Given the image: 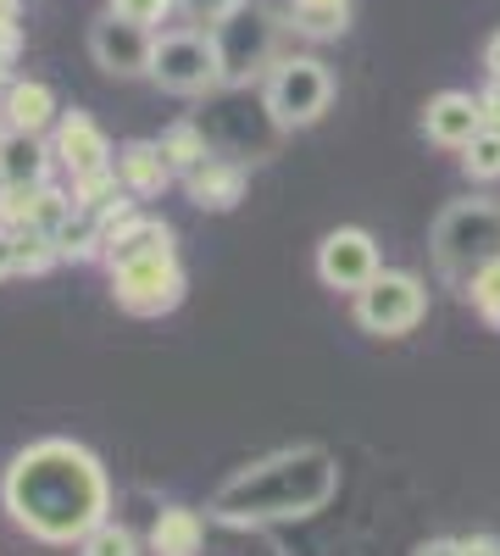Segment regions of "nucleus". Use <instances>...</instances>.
<instances>
[{
  "label": "nucleus",
  "instance_id": "obj_20",
  "mask_svg": "<svg viewBox=\"0 0 500 556\" xmlns=\"http://www.w3.org/2000/svg\"><path fill=\"white\" fill-rule=\"evenodd\" d=\"M12 251H17V273H51L62 256H56V235L39 223H23L12 228Z\"/></svg>",
  "mask_w": 500,
  "mask_h": 556
},
{
  "label": "nucleus",
  "instance_id": "obj_32",
  "mask_svg": "<svg viewBox=\"0 0 500 556\" xmlns=\"http://www.w3.org/2000/svg\"><path fill=\"white\" fill-rule=\"evenodd\" d=\"M17 273V251H12V228L0 223V278H12Z\"/></svg>",
  "mask_w": 500,
  "mask_h": 556
},
{
  "label": "nucleus",
  "instance_id": "obj_29",
  "mask_svg": "<svg viewBox=\"0 0 500 556\" xmlns=\"http://www.w3.org/2000/svg\"><path fill=\"white\" fill-rule=\"evenodd\" d=\"M178 7H184V17L190 23H201V28H217L222 17H229L240 0H178Z\"/></svg>",
  "mask_w": 500,
  "mask_h": 556
},
{
  "label": "nucleus",
  "instance_id": "obj_21",
  "mask_svg": "<svg viewBox=\"0 0 500 556\" xmlns=\"http://www.w3.org/2000/svg\"><path fill=\"white\" fill-rule=\"evenodd\" d=\"M156 146H162V156L172 162V173H178V178H184V173H195V167L211 156V151H206V134H201L195 123H172V128L156 139Z\"/></svg>",
  "mask_w": 500,
  "mask_h": 556
},
{
  "label": "nucleus",
  "instance_id": "obj_35",
  "mask_svg": "<svg viewBox=\"0 0 500 556\" xmlns=\"http://www.w3.org/2000/svg\"><path fill=\"white\" fill-rule=\"evenodd\" d=\"M484 73L500 84V34H489V45H484Z\"/></svg>",
  "mask_w": 500,
  "mask_h": 556
},
{
  "label": "nucleus",
  "instance_id": "obj_15",
  "mask_svg": "<svg viewBox=\"0 0 500 556\" xmlns=\"http://www.w3.org/2000/svg\"><path fill=\"white\" fill-rule=\"evenodd\" d=\"M184 190L201 212H234L245 201V167L222 162V156H206L195 173H184Z\"/></svg>",
  "mask_w": 500,
  "mask_h": 556
},
{
  "label": "nucleus",
  "instance_id": "obj_33",
  "mask_svg": "<svg viewBox=\"0 0 500 556\" xmlns=\"http://www.w3.org/2000/svg\"><path fill=\"white\" fill-rule=\"evenodd\" d=\"M478 106H484V123H495V128H500V84H495V78H489V89L478 96Z\"/></svg>",
  "mask_w": 500,
  "mask_h": 556
},
{
  "label": "nucleus",
  "instance_id": "obj_34",
  "mask_svg": "<svg viewBox=\"0 0 500 556\" xmlns=\"http://www.w3.org/2000/svg\"><path fill=\"white\" fill-rule=\"evenodd\" d=\"M412 556H462V545L457 540H423Z\"/></svg>",
  "mask_w": 500,
  "mask_h": 556
},
{
  "label": "nucleus",
  "instance_id": "obj_27",
  "mask_svg": "<svg viewBox=\"0 0 500 556\" xmlns=\"http://www.w3.org/2000/svg\"><path fill=\"white\" fill-rule=\"evenodd\" d=\"M73 212H78V206H73V195L51 190V184H39V201H34V223H39V228H51V235H56V228H62Z\"/></svg>",
  "mask_w": 500,
  "mask_h": 556
},
{
  "label": "nucleus",
  "instance_id": "obj_2",
  "mask_svg": "<svg viewBox=\"0 0 500 556\" xmlns=\"http://www.w3.org/2000/svg\"><path fill=\"white\" fill-rule=\"evenodd\" d=\"M334 495H339V462L323 445H290L240 468L211 495V513L222 523H284L323 513Z\"/></svg>",
  "mask_w": 500,
  "mask_h": 556
},
{
  "label": "nucleus",
  "instance_id": "obj_10",
  "mask_svg": "<svg viewBox=\"0 0 500 556\" xmlns=\"http://www.w3.org/2000/svg\"><path fill=\"white\" fill-rule=\"evenodd\" d=\"M151 28L145 23H128L117 12H106L95 28H89V51H95V62L112 73V78H140L151 73Z\"/></svg>",
  "mask_w": 500,
  "mask_h": 556
},
{
  "label": "nucleus",
  "instance_id": "obj_9",
  "mask_svg": "<svg viewBox=\"0 0 500 556\" xmlns=\"http://www.w3.org/2000/svg\"><path fill=\"white\" fill-rule=\"evenodd\" d=\"M379 267H384L379 240L368 235V228H334V235H323V245H317V278L339 295H356Z\"/></svg>",
  "mask_w": 500,
  "mask_h": 556
},
{
  "label": "nucleus",
  "instance_id": "obj_18",
  "mask_svg": "<svg viewBox=\"0 0 500 556\" xmlns=\"http://www.w3.org/2000/svg\"><path fill=\"white\" fill-rule=\"evenodd\" d=\"M201 540H206V523H201V513H190V506H167V513L156 518V529H151L156 556H201Z\"/></svg>",
  "mask_w": 500,
  "mask_h": 556
},
{
  "label": "nucleus",
  "instance_id": "obj_1",
  "mask_svg": "<svg viewBox=\"0 0 500 556\" xmlns=\"http://www.w3.org/2000/svg\"><path fill=\"white\" fill-rule=\"evenodd\" d=\"M7 513L44 545H73L106 518V473L73 440L28 445L7 473Z\"/></svg>",
  "mask_w": 500,
  "mask_h": 556
},
{
  "label": "nucleus",
  "instance_id": "obj_3",
  "mask_svg": "<svg viewBox=\"0 0 500 556\" xmlns=\"http://www.w3.org/2000/svg\"><path fill=\"white\" fill-rule=\"evenodd\" d=\"M500 256V201H457L434 223V267L445 285L467 290V278Z\"/></svg>",
  "mask_w": 500,
  "mask_h": 556
},
{
  "label": "nucleus",
  "instance_id": "obj_28",
  "mask_svg": "<svg viewBox=\"0 0 500 556\" xmlns=\"http://www.w3.org/2000/svg\"><path fill=\"white\" fill-rule=\"evenodd\" d=\"M172 7H178V0H112V12H117V17L145 23V28H151V23H162Z\"/></svg>",
  "mask_w": 500,
  "mask_h": 556
},
{
  "label": "nucleus",
  "instance_id": "obj_37",
  "mask_svg": "<svg viewBox=\"0 0 500 556\" xmlns=\"http://www.w3.org/2000/svg\"><path fill=\"white\" fill-rule=\"evenodd\" d=\"M7 84H12V73H7V62H0V96H7Z\"/></svg>",
  "mask_w": 500,
  "mask_h": 556
},
{
  "label": "nucleus",
  "instance_id": "obj_16",
  "mask_svg": "<svg viewBox=\"0 0 500 556\" xmlns=\"http://www.w3.org/2000/svg\"><path fill=\"white\" fill-rule=\"evenodd\" d=\"M0 112H7V128H17V134H44L56 117V96H51V84L23 78V84H7Z\"/></svg>",
  "mask_w": 500,
  "mask_h": 556
},
{
  "label": "nucleus",
  "instance_id": "obj_23",
  "mask_svg": "<svg viewBox=\"0 0 500 556\" xmlns=\"http://www.w3.org/2000/svg\"><path fill=\"white\" fill-rule=\"evenodd\" d=\"M462 173H467L473 184H495V178H500V128H495V123H484L467 146H462Z\"/></svg>",
  "mask_w": 500,
  "mask_h": 556
},
{
  "label": "nucleus",
  "instance_id": "obj_25",
  "mask_svg": "<svg viewBox=\"0 0 500 556\" xmlns=\"http://www.w3.org/2000/svg\"><path fill=\"white\" fill-rule=\"evenodd\" d=\"M78 551L84 556H140V545H133V534L123 529V523H95V529H89L84 540H78Z\"/></svg>",
  "mask_w": 500,
  "mask_h": 556
},
{
  "label": "nucleus",
  "instance_id": "obj_7",
  "mask_svg": "<svg viewBox=\"0 0 500 556\" xmlns=\"http://www.w3.org/2000/svg\"><path fill=\"white\" fill-rule=\"evenodd\" d=\"M112 295L133 317H162L184 301V267H178L172 251L145 256V262H123V267H112Z\"/></svg>",
  "mask_w": 500,
  "mask_h": 556
},
{
  "label": "nucleus",
  "instance_id": "obj_5",
  "mask_svg": "<svg viewBox=\"0 0 500 556\" xmlns=\"http://www.w3.org/2000/svg\"><path fill=\"white\" fill-rule=\"evenodd\" d=\"M151 78L167 96H206L222 84V56L211 28H167L151 39Z\"/></svg>",
  "mask_w": 500,
  "mask_h": 556
},
{
  "label": "nucleus",
  "instance_id": "obj_19",
  "mask_svg": "<svg viewBox=\"0 0 500 556\" xmlns=\"http://www.w3.org/2000/svg\"><path fill=\"white\" fill-rule=\"evenodd\" d=\"M290 28L306 39H339L350 28V0H290Z\"/></svg>",
  "mask_w": 500,
  "mask_h": 556
},
{
  "label": "nucleus",
  "instance_id": "obj_26",
  "mask_svg": "<svg viewBox=\"0 0 500 556\" xmlns=\"http://www.w3.org/2000/svg\"><path fill=\"white\" fill-rule=\"evenodd\" d=\"M34 201H39V190H28V184H0V223L7 228L34 223Z\"/></svg>",
  "mask_w": 500,
  "mask_h": 556
},
{
  "label": "nucleus",
  "instance_id": "obj_17",
  "mask_svg": "<svg viewBox=\"0 0 500 556\" xmlns=\"http://www.w3.org/2000/svg\"><path fill=\"white\" fill-rule=\"evenodd\" d=\"M44 167H51V151L39 146V134H17V128L0 134V184H28V190H39Z\"/></svg>",
  "mask_w": 500,
  "mask_h": 556
},
{
  "label": "nucleus",
  "instance_id": "obj_11",
  "mask_svg": "<svg viewBox=\"0 0 500 556\" xmlns=\"http://www.w3.org/2000/svg\"><path fill=\"white\" fill-rule=\"evenodd\" d=\"M478 128H484V106H478V96H467V89H445V96H434L423 106V134L439 151H462Z\"/></svg>",
  "mask_w": 500,
  "mask_h": 556
},
{
  "label": "nucleus",
  "instance_id": "obj_8",
  "mask_svg": "<svg viewBox=\"0 0 500 556\" xmlns=\"http://www.w3.org/2000/svg\"><path fill=\"white\" fill-rule=\"evenodd\" d=\"M211 39H217V56H222V84H245L251 73L272 67L267 62L272 56V17L261 7H245L240 0V7L211 28Z\"/></svg>",
  "mask_w": 500,
  "mask_h": 556
},
{
  "label": "nucleus",
  "instance_id": "obj_30",
  "mask_svg": "<svg viewBox=\"0 0 500 556\" xmlns=\"http://www.w3.org/2000/svg\"><path fill=\"white\" fill-rule=\"evenodd\" d=\"M17 51H23V34H17V17H0V62H17Z\"/></svg>",
  "mask_w": 500,
  "mask_h": 556
},
{
  "label": "nucleus",
  "instance_id": "obj_4",
  "mask_svg": "<svg viewBox=\"0 0 500 556\" xmlns=\"http://www.w3.org/2000/svg\"><path fill=\"white\" fill-rule=\"evenodd\" d=\"M261 101H267V112H272L279 128H311L334 106V73L317 56H279L267 67Z\"/></svg>",
  "mask_w": 500,
  "mask_h": 556
},
{
  "label": "nucleus",
  "instance_id": "obj_14",
  "mask_svg": "<svg viewBox=\"0 0 500 556\" xmlns=\"http://www.w3.org/2000/svg\"><path fill=\"white\" fill-rule=\"evenodd\" d=\"M167 251H172V228H167L162 217H133V212L106 228V245H101L106 267L145 262V256H167Z\"/></svg>",
  "mask_w": 500,
  "mask_h": 556
},
{
  "label": "nucleus",
  "instance_id": "obj_24",
  "mask_svg": "<svg viewBox=\"0 0 500 556\" xmlns=\"http://www.w3.org/2000/svg\"><path fill=\"white\" fill-rule=\"evenodd\" d=\"M462 295L473 301V312L489 323V329H500V256L467 278V290H462Z\"/></svg>",
  "mask_w": 500,
  "mask_h": 556
},
{
  "label": "nucleus",
  "instance_id": "obj_38",
  "mask_svg": "<svg viewBox=\"0 0 500 556\" xmlns=\"http://www.w3.org/2000/svg\"><path fill=\"white\" fill-rule=\"evenodd\" d=\"M0 134H7V112H0Z\"/></svg>",
  "mask_w": 500,
  "mask_h": 556
},
{
  "label": "nucleus",
  "instance_id": "obj_6",
  "mask_svg": "<svg viewBox=\"0 0 500 556\" xmlns=\"http://www.w3.org/2000/svg\"><path fill=\"white\" fill-rule=\"evenodd\" d=\"M428 317V290L418 273H373L368 285L356 290V323L379 340H400L412 334L418 323Z\"/></svg>",
  "mask_w": 500,
  "mask_h": 556
},
{
  "label": "nucleus",
  "instance_id": "obj_12",
  "mask_svg": "<svg viewBox=\"0 0 500 556\" xmlns=\"http://www.w3.org/2000/svg\"><path fill=\"white\" fill-rule=\"evenodd\" d=\"M56 162H62L73 178L101 173V167H112V139L101 134V123L89 117V112H67V117L56 123Z\"/></svg>",
  "mask_w": 500,
  "mask_h": 556
},
{
  "label": "nucleus",
  "instance_id": "obj_31",
  "mask_svg": "<svg viewBox=\"0 0 500 556\" xmlns=\"http://www.w3.org/2000/svg\"><path fill=\"white\" fill-rule=\"evenodd\" d=\"M457 545H462V556H500V540L495 534H467Z\"/></svg>",
  "mask_w": 500,
  "mask_h": 556
},
{
  "label": "nucleus",
  "instance_id": "obj_36",
  "mask_svg": "<svg viewBox=\"0 0 500 556\" xmlns=\"http://www.w3.org/2000/svg\"><path fill=\"white\" fill-rule=\"evenodd\" d=\"M0 17H17V0H0Z\"/></svg>",
  "mask_w": 500,
  "mask_h": 556
},
{
  "label": "nucleus",
  "instance_id": "obj_22",
  "mask_svg": "<svg viewBox=\"0 0 500 556\" xmlns=\"http://www.w3.org/2000/svg\"><path fill=\"white\" fill-rule=\"evenodd\" d=\"M56 256L62 262H95L101 256V223L89 212H73L62 228H56Z\"/></svg>",
  "mask_w": 500,
  "mask_h": 556
},
{
  "label": "nucleus",
  "instance_id": "obj_13",
  "mask_svg": "<svg viewBox=\"0 0 500 556\" xmlns=\"http://www.w3.org/2000/svg\"><path fill=\"white\" fill-rule=\"evenodd\" d=\"M112 167H117V184L133 195V201H151V195H162L167 184L178 178L172 173V162L162 156V146L156 139H128V146L112 156Z\"/></svg>",
  "mask_w": 500,
  "mask_h": 556
}]
</instances>
